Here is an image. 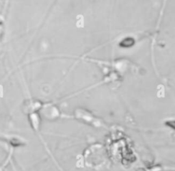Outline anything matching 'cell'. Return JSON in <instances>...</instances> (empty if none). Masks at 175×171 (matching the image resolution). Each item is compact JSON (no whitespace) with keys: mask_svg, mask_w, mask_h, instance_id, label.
<instances>
[{"mask_svg":"<svg viewBox=\"0 0 175 171\" xmlns=\"http://www.w3.org/2000/svg\"><path fill=\"white\" fill-rule=\"evenodd\" d=\"M41 107V104L38 101H28V103L25 105V110H27V111L29 112H34L36 111V110H38Z\"/></svg>","mask_w":175,"mask_h":171,"instance_id":"cell-1","label":"cell"},{"mask_svg":"<svg viewBox=\"0 0 175 171\" xmlns=\"http://www.w3.org/2000/svg\"><path fill=\"white\" fill-rule=\"evenodd\" d=\"M169 123H171V124H172V125H170V127H173V128L175 129V121H174V122H170Z\"/></svg>","mask_w":175,"mask_h":171,"instance_id":"cell-2","label":"cell"},{"mask_svg":"<svg viewBox=\"0 0 175 171\" xmlns=\"http://www.w3.org/2000/svg\"><path fill=\"white\" fill-rule=\"evenodd\" d=\"M3 22H4V20H3V19L1 17V16H0V24L3 23Z\"/></svg>","mask_w":175,"mask_h":171,"instance_id":"cell-3","label":"cell"}]
</instances>
